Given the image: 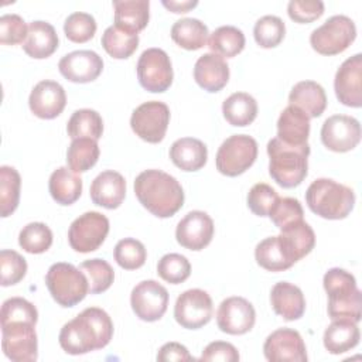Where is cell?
<instances>
[{
  "label": "cell",
  "instance_id": "9a60e30c",
  "mask_svg": "<svg viewBox=\"0 0 362 362\" xmlns=\"http://www.w3.org/2000/svg\"><path fill=\"white\" fill-rule=\"evenodd\" d=\"M321 141L328 150L335 153L354 150L361 141V124L352 116H329L322 123Z\"/></svg>",
  "mask_w": 362,
  "mask_h": 362
},
{
  "label": "cell",
  "instance_id": "5bb4252c",
  "mask_svg": "<svg viewBox=\"0 0 362 362\" xmlns=\"http://www.w3.org/2000/svg\"><path fill=\"white\" fill-rule=\"evenodd\" d=\"M130 305L140 320L157 321L167 311L168 291L156 280H143L132 290Z\"/></svg>",
  "mask_w": 362,
  "mask_h": 362
},
{
  "label": "cell",
  "instance_id": "681fc988",
  "mask_svg": "<svg viewBox=\"0 0 362 362\" xmlns=\"http://www.w3.org/2000/svg\"><path fill=\"white\" fill-rule=\"evenodd\" d=\"M303 216H304V211L300 201L290 197H284V198L279 197L272 211L269 212V218L272 219L274 226H277L279 229H283L287 225L294 223L297 221H303Z\"/></svg>",
  "mask_w": 362,
  "mask_h": 362
},
{
  "label": "cell",
  "instance_id": "1f68e13d",
  "mask_svg": "<svg viewBox=\"0 0 362 362\" xmlns=\"http://www.w3.org/2000/svg\"><path fill=\"white\" fill-rule=\"evenodd\" d=\"M48 189L59 205L74 204L82 192V178L69 167H59L49 175Z\"/></svg>",
  "mask_w": 362,
  "mask_h": 362
},
{
  "label": "cell",
  "instance_id": "f6af8a7d",
  "mask_svg": "<svg viewBox=\"0 0 362 362\" xmlns=\"http://www.w3.org/2000/svg\"><path fill=\"white\" fill-rule=\"evenodd\" d=\"M158 276L171 284L185 281L191 274V264L188 259L180 253H167L157 263Z\"/></svg>",
  "mask_w": 362,
  "mask_h": 362
},
{
  "label": "cell",
  "instance_id": "e575fe53",
  "mask_svg": "<svg viewBox=\"0 0 362 362\" xmlns=\"http://www.w3.org/2000/svg\"><path fill=\"white\" fill-rule=\"evenodd\" d=\"M208 27L198 18H181L171 27L173 41L184 49L195 51L208 41Z\"/></svg>",
  "mask_w": 362,
  "mask_h": 362
},
{
  "label": "cell",
  "instance_id": "7dc6e473",
  "mask_svg": "<svg viewBox=\"0 0 362 362\" xmlns=\"http://www.w3.org/2000/svg\"><path fill=\"white\" fill-rule=\"evenodd\" d=\"M1 325L8 322H31L37 324L38 311L35 305L23 297H11L1 305Z\"/></svg>",
  "mask_w": 362,
  "mask_h": 362
},
{
  "label": "cell",
  "instance_id": "8992f818",
  "mask_svg": "<svg viewBox=\"0 0 362 362\" xmlns=\"http://www.w3.org/2000/svg\"><path fill=\"white\" fill-rule=\"evenodd\" d=\"M45 284L51 297L61 307H74L81 303L88 291L89 284L85 273L71 263H54L47 274Z\"/></svg>",
  "mask_w": 362,
  "mask_h": 362
},
{
  "label": "cell",
  "instance_id": "8fae6325",
  "mask_svg": "<svg viewBox=\"0 0 362 362\" xmlns=\"http://www.w3.org/2000/svg\"><path fill=\"white\" fill-rule=\"evenodd\" d=\"M170 123V109L164 102L150 100L137 106L130 117L132 130L147 143H160Z\"/></svg>",
  "mask_w": 362,
  "mask_h": 362
},
{
  "label": "cell",
  "instance_id": "db71d44e",
  "mask_svg": "<svg viewBox=\"0 0 362 362\" xmlns=\"http://www.w3.org/2000/svg\"><path fill=\"white\" fill-rule=\"evenodd\" d=\"M240 359L238 349L225 341H214L205 346L199 361H222V362H238Z\"/></svg>",
  "mask_w": 362,
  "mask_h": 362
},
{
  "label": "cell",
  "instance_id": "b9f144b4",
  "mask_svg": "<svg viewBox=\"0 0 362 362\" xmlns=\"http://www.w3.org/2000/svg\"><path fill=\"white\" fill-rule=\"evenodd\" d=\"M79 269L85 273L89 284L90 294H99L106 291L113 280H115V272L112 266L103 260V259H90L81 263Z\"/></svg>",
  "mask_w": 362,
  "mask_h": 362
},
{
  "label": "cell",
  "instance_id": "d590c367",
  "mask_svg": "<svg viewBox=\"0 0 362 362\" xmlns=\"http://www.w3.org/2000/svg\"><path fill=\"white\" fill-rule=\"evenodd\" d=\"M208 47L212 54L219 57L233 58L245 48V34L233 25L218 27L208 38Z\"/></svg>",
  "mask_w": 362,
  "mask_h": 362
},
{
  "label": "cell",
  "instance_id": "c3c4849f",
  "mask_svg": "<svg viewBox=\"0 0 362 362\" xmlns=\"http://www.w3.org/2000/svg\"><path fill=\"white\" fill-rule=\"evenodd\" d=\"M0 272L3 287L17 284L27 273V262L16 250L3 249L0 252Z\"/></svg>",
  "mask_w": 362,
  "mask_h": 362
},
{
  "label": "cell",
  "instance_id": "8d00e7d4",
  "mask_svg": "<svg viewBox=\"0 0 362 362\" xmlns=\"http://www.w3.org/2000/svg\"><path fill=\"white\" fill-rule=\"evenodd\" d=\"M100 42L112 58L126 59L137 49L139 34L124 31L116 25H110L103 31Z\"/></svg>",
  "mask_w": 362,
  "mask_h": 362
},
{
  "label": "cell",
  "instance_id": "4316f807",
  "mask_svg": "<svg viewBox=\"0 0 362 362\" xmlns=\"http://www.w3.org/2000/svg\"><path fill=\"white\" fill-rule=\"evenodd\" d=\"M58 48V35L55 28L47 21H33L28 24V34L23 42L24 52L35 59L51 57Z\"/></svg>",
  "mask_w": 362,
  "mask_h": 362
},
{
  "label": "cell",
  "instance_id": "e0dca14e",
  "mask_svg": "<svg viewBox=\"0 0 362 362\" xmlns=\"http://www.w3.org/2000/svg\"><path fill=\"white\" fill-rule=\"evenodd\" d=\"M256 322V311L243 297L225 298L216 313V324L222 332L242 335L249 332Z\"/></svg>",
  "mask_w": 362,
  "mask_h": 362
},
{
  "label": "cell",
  "instance_id": "30bf717a",
  "mask_svg": "<svg viewBox=\"0 0 362 362\" xmlns=\"http://www.w3.org/2000/svg\"><path fill=\"white\" fill-rule=\"evenodd\" d=\"M109 233V219L96 211L85 212L69 226V246L79 253L98 250Z\"/></svg>",
  "mask_w": 362,
  "mask_h": 362
},
{
  "label": "cell",
  "instance_id": "60d3db41",
  "mask_svg": "<svg viewBox=\"0 0 362 362\" xmlns=\"http://www.w3.org/2000/svg\"><path fill=\"white\" fill-rule=\"evenodd\" d=\"M18 245L27 253L40 255L47 252L52 245V232L42 222L27 223L18 235Z\"/></svg>",
  "mask_w": 362,
  "mask_h": 362
},
{
  "label": "cell",
  "instance_id": "ab89813d",
  "mask_svg": "<svg viewBox=\"0 0 362 362\" xmlns=\"http://www.w3.org/2000/svg\"><path fill=\"white\" fill-rule=\"evenodd\" d=\"M20 187L21 177L14 167L1 165L0 167V215L7 218L11 215L20 201Z\"/></svg>",
  "mask_w": 362,
  "mask_h": 362
},
{
  "label": "cell",
  "instance_id": "74e56055",
  "mask_svg": "<svg viewBox=\"0 0 362 362\" xmlns=\"http://www.w3.org/2000/svg\"><path fill=\"white\" fill-rule=\"evenodd\" d=\"M99 158L98 140L89 137H79L72 140L66 150L68 167L75 173H85L90 170Z\"/></svg>",
  "mask_w": 362,
  "mask_h": 362
},
{
  "label": "cell",
  "instance_id": "603a6c76",
  "mask_svg": "<svg viewBox=\"0 0 362 362\" xmlns=\"http://www.w3.org/2000/svg\"><path fill=\"white\" fill-rule=\"evenodd\" d=\"M194 79L204 90L219 92L229 81V65L216 54H204L195 62Z\"/></svg>",
  "mask_w": 362,
  "mask_h": 362
},
{
  "label": "cell",
  "instance_id": "ac0fdd59",
  "mask_svg": "<svg viewBox=\"0 0 362 362\" xmlns=\"http://www.w3.org/2000/svg\"><path fill=\"white\" fill-rule=\"evenodd\" d=\"M214 221L204 211L188 212L175 228L177 242L188 250H202L214 238Z\"/></svg>",
  "mask_w": 362,
  "mask_h": 362
},
{
  "label": "cell",
  "instance_id": "7c38bea8",
  "mask_svg": "<svg viewBox=\"0 0 362 362\" xmlns=\"http://www.w3.org/2000/svg\"><path fill=\"white\" fill-rule=\"evenodd\" d=\"M35 324L8 322L1 325V346L13 362H34L38 358Z\"/></svg>",
  "mask_w": 362,
  "mask_h": 362
},
{
  "label": "cell",
  "instance_id": "83f0119b",
  "mask_svg": "<svg viewBox=\"0 0 362 362\" xmlns=\"http://www.w3.org/2000/svg\"><path fill=\"white\" fill-rule=\"evenodd\" d=\"M288 257L296 263L304 256H307L315 245V233L313 228L303 221H297L294 223L287 225L280 229L279 235Z\"/></svg>",
  "mask_w": 362,
  "mask_h": 362
},
{
  "label": "cell",
  "instance_id": "bcb514c9",
  "mask_svg": "<svg viewBox=\"0 0 362 362\" xmlns=\"http://www.w3.org/2000/svg\"><path fill=\"white\" fill-rule=\"evenodd\" d=\"M64 33L66 38L72 42H86L90 38H93L96 33V21L93 16L83 13V11H76L72 13L66 17L64 23Z\"/></svg>",
  "mask_w": 362,
  "mask_h": 362
},
{
  "label": "cell",
  "instance_id": "52a82bcc",
  "mask_svg": "<svg viewBox=\"0 0 362 362\" xmlns=\"http://www.w3.org/2000/svg\"><path fill=\"white\" fill-rule=\"evenodd\" d=\"M356 38L355 23L342 14L329 17L310 35V44L321 55L344 52Z\"/></svg>",
  "mask_w": 362,
  "mask_h": 362
},
{
  "label": "cell",
  "instance_id": "d4e9b609",
  "mask_svg": "<svg viewBox=\"0 0 362 362\" xmlns=\"http://www.w3.org/2000/svg\"><path fill=\"white\" fill-rule=\"evenodd\" d=\"M310 136V117L296 106H287L277 120V139L288 146H303Z\"/></svg>",
  "mask_w": 362,
  "mask_h": 362
},
{
  "label": "cell",
  "instance_id": "5b68a950",
  "mask_svg": "<svg viewBox=\"0 0 362 362\" xmlns=\"http://www.w3.org/2000/svg\"><path fill=\"white\" fill-rule=\"evenodd\" d=\"M305 202L311 212L324 219H344L354 209L355 194L331 178H318L307 188Z\"/></svg>",
  "mask_w": 362,
  "mask_h": 362
},
{
  "label": "cell",
  "instance_id": "f1b7e54d",
  "mask_svg": "<svg viewBox=\"0 0 362 362\" xmlns=\"http://www.w3.org/2000/svg\"><path fill=\"white\" fill-rule=\"evenodd\" d=\"M170 158L182 171H198L206 164V146L194 137L175 140L170 147Z\"/></svg>",
  "mask_w": 362,
  "mask_h": 362
},
{
  "label": "cell",
  "instance_id": "2e32d148",
  "mask_svg": "<svg viewBox=\"0 0 362 362\" xmlns=\"http://www.w3.org/2000/svg\"><path fill=\"white\" fill-rule=\"evenodd\" d=\"M263 354L272 362H305L307 349L298 331L279 328L263 344Z\"/></svg>",
  "mask_w": 362,
  "mask_h": 362
},
{
  "label": "cell",
  "instance_id": "ba28073f",
  "mask_svg": "<svg viewBox=\"0 0 362 362\" xmlns=\"http://www.w3.org/2000/svg\"><path fill=\"white\" fill-rule=\"evenodd\" d=\"M257 157V143L247 134L228 137L216 153V170L226 177H236L249 170Z\"/></svg>",
  "mask_w": 362,
  "mask_h": 362
},
{
  "label": "cell",
  "instance_id": "f907efd6",
  "mask_svg": "<svg viewBox=\"0 0 362 362\" xmlns=\"http://www.w3.org/2000/svg\"><path fill=\"white\" fill-rule=\"evenodd\" d=\"M279 199V194L269 184L257 182L247 194V206L257 216H269L273 205Z\"/></svg>",
  "mask_w": 362,
  "mask_h": 362
},
{
  "label": "cell",
  "instance_id": "6da1fadb",
  "mask_svg": "<svg viewBox=\"0 0 362 362\" xmlns=\"http://www.w3.org/2000/svg\"><path fill=\"white\" fill-rule=\"evenodd\" d=\"M113 337L109 314L98 307H88L59 331V345L69 355H82L105 348Z\"/></svg>",
  "mask_w": 362,
  "mask_h": 362
},
{
  "label": "cell",
  "instance_id": "ee69618b",
  "mask_svg": "<svg viewBox=\"0 0 362 362\" xmlns=\"http://www.w3.org/2000/svg\"><path fill=\"white\" fill-rule=\"evenodd\" d=\"M116 263L124 270H136L146 263L147 252L144 245L133 238L119 240L113 252Z\"/></svg>",
  "mask_w": 362,
  "mask_h": 362
},
{
  "label": "cell",
  "instance_id": "7402d4cb",
  "mask_svg": "<svg viewBox=\"0 0 362 362\" xmlns=\"http://www.w3.org/2000/svg\"><path fill=\"white\" fill-rule=\"evenodd\" d=\"M90 199L106 209H116L126 197V181L123 175L113 170L102 171L90 184Z\"/></svg>",
  "mask_w": 362,
  "mask_h": 362
},
{
  "label": "cell",
  "instance_id": "816d5d0a",
  "mask_svg": "<svg viewBox=\"0 0 362 362\" xmlns=\"http://www.w3.org/2000/svg\"><path fill=\"white\" fill-rule=\"evenodd\" d=\"M28 34V25L18 14H4L0 17V42L3 45L23 44Z\"/></svg>",
  "mask_w": 362,
  "mask_h": 362
},
{
  "label": "cell",
  "instance_id": "9f6ffc18",
  "mask_svg": "<svg viewBox=\"0 0 362 362\" xmlns=\"http://www.w3.org/2000/svg\"><path fill=\"white\" fill-rule=\"evenodd\" d=\"M163 6L173 13H187L198 6L197 0H163Z\"/></svg>",
  "mask_w": 362,
  "mask_h": 362
},
{
  "label": "cell",
  "instance_id": "11a10c76",
  "mask_svg": "<svg viewBox=\"0 0 362 362\" xmlns=\"http://www.w3.org/2000/svg\"><path fill=\"white\" fill-rule=\"evenodd\" d=\"M157 361L160 362H171V361H194V358L191 356V354L188 352V349L178 344V342H167L164 344L158 354H157Z\"/></svg>",
  "mask_w": 362,
  "mask_h": 362
},
{
  "label": "cell",
  "instance_id": "3957f363",
  "mask_svg": "<svg viewBox=\"0 0 362 362\" xmlns=\"http://www.w3.org/2000/svg\"><path fill=\"white\" fill-rule=\"evenodd\" d=\"M322 284L328 294L327 310L329 318L349 320L358 324L362 317V294L354 274L332 267L324 274Z\"/></svg>",
  "mask_w": 362,
  "mask_h": 362
},
{
  "label": "cell",
  "instance_id": "9c48e42d",
  "mask_svg": "<svg viewBox=\"0 0 362 362\" xmlns=\"http://www.w3.org/2000/svg\"><path fill=\"white\" fill-rule=\"evenodd\" d=\"M136 71L140 85L148 92H165L173 83L171 61L161 48H147L143 51L139 57Z\"/></svg>",
  "mask_w": 362,
  "mask_h": 362
},
{
  "label": "cell",
  "instance_id": "277c9868",
  "mask_svg": "<svg viewBox=\"0 0 362 362\" xmlns=\"http://www.w3.org/2000/svg\"><path fill=\"white\" fill-rule=\"evenodd\" d=\"M269 154V174L283 188H294L300 185L307 177L308 171V143L303 146H288L272 139L267 143Z\"/></svg>",
  "mask_w": 362,
  "mask_h": 362
},
{
  "label": "cell",
  "instance_id": "4dcf8cb0",
  "mask_svg": "<svg viewBox=\"0 0 362 362\" xmlns=\"http://www.w3.org/2000/svg\"><path fill=\"white\" fill-rule=\"evenodd\" d=\"M358 324L349 320H332L324 332V346L329 354L339 355L351 351L359 344Z\"/></svg>",
  "mask_w": 362,
  "mask_h": 362
},
{
  "label": "cell",
  "instance_id": "484cf974",
  "mask_svg": "<svg viewBox=\"0 0 362 362\" xmlns=\"http://www.w3.org/2000/svg\"><path fill=\"white\" fill-rule=\"evenodd\" d=\"M288 103L290 106L298 107L313 119L324 113L327 107V95L320 83L314 81H301L291 88Z\"/></svg>",
  "mask_w": 362,
  "mask_h": 362
},
{
  "label": "cell",
  "instance_id": "cb8c5ba5",
  "mask_svg": "<svg viewBox=\"0 0 362 362\" xmlns=\"http://www.w3.org/2000/svg\"><path fill=\"white\" fill-rule=\"evenodd\" d=\"M270 303L274 313L286 321L298 320L305 311V298L301 288L288 281H279L272 287Z\"/></svg>",
  "mask_w": 362,
  "mask_h": 362
},
{
  "label": "cell",
  "instance_id": "f5cc1de1",
  "mask_svg": "<svg viewBox=\"0 0 362 362\" xmlns=\"http://www.w3.org/2000/svg\"><path fill=\"white\" fill-rule=\"evenodd\" d=\"M288 17L300 24H308L324 14V3L321 0H291L287 4Z\"/></svg>",
  "mask_w": 362,
  "mask_h": 362
},
{
  "label": "cell",
  "instance_id": "f546056e",
  "mask_svg": "<svg viewBox=\"0 0 362 362\" xmlns=\"http://www.w3.org/2000/svg\"><path fill=\"white\" fill-rule=\"evenodd\" d=\"M115 25L137 34L144 30L150 18L148 0H115Z\"/></svg>",
  "mask_w": 362,
  "mask_h": 362
},
{
  "label": "cell",
  "instance_id": "44dd1931",
  "mask_svg": "<svg viewBox=\"0 0 362 362\" xmlns=\"http://www.w3.org/2000/svg\"><path fill=\"white\" fill-rule=\"evenodd\" d=\"M66 105L64 88L55 81L38 82L28 98L30 110L40 119H54L62 113Z\"/></svg>",
  "mask_w": 362,
  "mask_h": 362
},
{
  "label": "cell",
  "instance_id": "f35d334b",
  "mask_svg": "<svg viewBox=\"0 0 362 362\" xmlns=\"http://www.w3.org/2000/svg\"><path fill=\"white\" fill-rule=\"evenodd\" d=\"M66 132L72 140L79 137L99 140L103 133V120L96 110L79 109L75 110L69 117Z\"/></svg>",
  "mask_w": 362,
  "mask_h": 362
},
{
  "label": "cell",
  "instance_id": "d6986e66",
  "mask_svg": "<svg viewBox=\"0 0 362 362\" xmlns=\"http://www.w3.org/2000/svg\"><path fill=\"white\" fill-rule=\"evenodd\" d=\"M338 100L349 107L362 106V55L355 54L338 68L334 79Z\"/></svg>",
  "mask_w": 362,
  "mask_h": 362
},
{
  "label": "cell",
  "instance_id": "d6a6232c",
  "mask_svg": "<svg viewBox=\"0 0 362 362\" xmlns=\"http://www.w3.org/2000/svg\"><path fill=\"white\" fill-rule=\"evenodd\" d=\"M255 259L260 267L269 272H284L294 264L279 235L260 240L255 249Z\"/></svg>",
  "mask_w": 362,
  "mask_h": 362
},
{
  "label": "cell",
  "instance_id": "7bdbcfd3",
  "mask_svg": "<svg viewBox=\"0 0 362 362\" xmlns=\"http://www.w3.org/2000/svg\"><path fill=\"white\" fill-rule=\"evenodd\" d=\"M286 34L284 21L277 16H263L253 27V37L262 48L277 47Z\"/></svg>",
  "mask_w": 362,
  "mask_h": 362
},
{
  "label": "cell",
  "instance_id": "836d02e7",
  "mask_svg": "<svg viewBox=\"0 0 362 362\" xmlns=\"http://www.w3.org/2000/svg\"><path fill=\"white\" fill-rule=\"evenodd\" d=\"M222 113L232 126L245 127L257 116V102L246 92H235L222 103Z\"/></svg>",
  "mask_w": 362,
  "mask_h": 362
},
{
  "label": "cell",
  "instance_id": "4fadbf2b",
  "mask_svg": "<svg viewBox=\"0 0 362 362\" xmlns=\"http://www.w3.org/2000/svg\"><path fill=\"white\" fill-rule=\"evenodd\" d=\"M212 298L201 288H191L181 293L174 305L175 321L187 329H198L212 318Z\"/></svg>",
  "mask_w": 362,
  "mask_h": 362
},
{
  "label": "cell",
  "instance_id": "ffe728a7",
  "mask_svg": "<svg viewBox=\"0 0 362 362\" xmlns=\"http://www.w3.org/2000/svg\"><path fill=\"white\" fill-rule=\"evenodd\" d=\"M58 69L71 82L88 83L102 74L103 61L95 51L79 49L64 55L58 62Z\"/></svg>",
  "mask_w": 362,
  "mask_h": 362
},
{
  "label": "cell",
  "instance_id": "7a4b0ae2",
  "mask_svg": "<svg viewBox=\"0 0 362 362\" xmlns=\"http://www.w3.org/2000/svg\"><path fill=\"white\" fill-rule=\"evenodd\" d=\"M134 194L139 202L158 218H170L184 205L181 184L161 170L141 171L134 180Z\"/></svg>",
  "mask_w": 362,
  "mask_h": 362
}]
</instances>
